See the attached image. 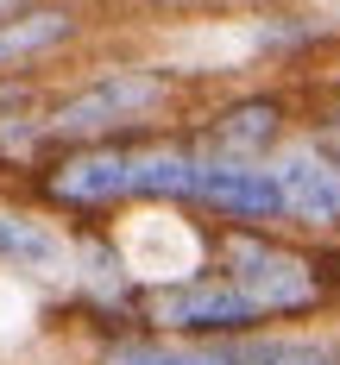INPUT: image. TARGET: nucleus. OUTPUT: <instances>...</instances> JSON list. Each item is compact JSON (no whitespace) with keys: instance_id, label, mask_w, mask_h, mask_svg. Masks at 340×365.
I'll list each match as a JSON object with an SVG mask.
<instances>
[{"instance_id":"nucleus-1","label":"nucleus","mask_w":340,"mask_h":365,"mask_svg":"<svg viewBox=\"0 0 340 365\" xmlns=\"http://www.w3.org/2000/svg\"><path fill=\"white\" fill-rule=\"evenodd\" d=\"M202 95H208V76L183 70V63H158V57L101 63V70H82L70 82L44 88L38 133H44V151L95 145V139H139V133L183 126Z\"/></svg>"},{"instance_id":"nucleus-2","label":"nucleus","mask_w":340,"mask_h":365,"mask_svg":"<svg viewBox=\"0 0 340 365\" xmlns=\"http://www.w3.org/2000/svg\"><path fill=\"white\" fill-rule=\"evenodd\" d=\"M215 264L264 315V328L271 322H340V296L315 240H297L284 227H215Z\"/></svg>"},{"instance_id":"nucleus-3","label":"nucleus","mask_w":340,"mask_h":365,"mask_svg":"<svg viewBox=\"0 0 340 365\" xmlns=\"http://www.w3.org/2000/svg\"><path fill=\"white\" fill-rule=\"evenodd\" d=\"M309 120V101L290 76H264V82H227L215 95H202L195 113L183 120L189 145L202 158H233V164H271Z\"/></svg>"},{"instance_id":"nucleus-4","label":"nucleus","mask_w":340,"mask_h":365,"mask_svg":"<svg viewBox=\"0 0 340 365\" xmlns=\"http://www.w3.org/2000/svg\"><path fill=\"white\" fill-rule=\"evenodd\" d=\"M19 195L38 202L63 227H113L133 208V139H95V145H51L19 177Z\"/></svg>"},{"instance_id":"nucleus-5","label":"nucleus","mask_w":340,"mask_h":365,"mask_svg":"<svg viewBox=\"0 0 340 365\" xmlns=\"http://www.w3.org/2000/svg\"><path fill=\"white\" fill-rule=\"evenodd\" d=\"M139 328L151 334H177V340H239V334L264 328V315L239 296V284L221 264H195L177 277H151L133 296Z\"/></svg>"},{"instance_id":"nucleus-6","label":"nucleus","mask_w":340,"mask_h":365,"mask_svg":"<svg viewBox=\"0 0 340 365\" xmlns=\"http://www.w3.org/2000/svg\"><path fill=\"white\" fill-rule=\"evenodd\" d=\"M95 32L88 0H26L19 13L0 19V82H32L51 76L63 57H76Z\"/></svg>"},{"instance_id":"nucleus-7","label":"nucleus","mask_w":340,"mask_h":365,"mask_svg":"<svg viewBox=\"0 0 340 365\" xmlns=\"http://www.w3.org/2000/svg\"><path fill=\"white\" fill-rule=\"evenodd\" d=\"M70 264H76V227H63L26 195H0V277L63 296Z\"/></svg>"},{"instance_id":"nucleus-8","label":"nucleus","mask_w":340,"mask_h":365,"mask_svg":"<svg viewBox=\"0 0 340 365\" xmlns=\"http://www.w3.org/2000/svg\"><path fill=\"white\" fill-rule=\"evenodd\" d=\"M271 177H277V202H284V233L340 240V170L309 133H297L271 158Z\"/></svg>"},{"instance_id":"nucleus-9","label":"nucleus","mask_w":340,"mask_h":365,"mask_svg":"<svg viewBox=\"0 0 340 365\" xmlns=\"http://www.w3.org/2000/svg\"><path fill=\"white\" fill-rule=\"evenodd\" d=\"M239 38H246V63L271 76H309L340 51V19L315 13V6H259V13H246Z\"/></svg>"},{"instance_id":"nucleus-10","label":"nucleus","mask_w":340,"mask_h":365,"mask_svg":"<svg viewBox=\"0 0 340 365\" xmlns=\"http://www.w3.org/2000/svg\"><path fill=\"white\" fill-rule=\"evenodd\" d=\"M189 215L208 227H284L277 177L271 164H233V158H202L189 182Z\"/></svg>"},{"instance_id":"nucleus-11","label":"nucleus","mask_w":340,"mask_h":365,"mask_svg":"<svg viewBox=\"0 0 340 365\" xmlns=\"http://www.w3.org/2000/svg\"><path fill=\"white\" fill-rule=\"evenodd\" d=\"M195 164H202V151L189 145L183 126L139 133L133 139V208H189Z\"/></svg>"},{"instance_id":"nucleus-12","label":"nucleus","mask_w":340,"mask_h":365,"mask_svg":"<svg viewBox=\"0 0 340 365\" xmlns=\"http://www.w3.org/2000/svg\"><path fill=\"white\" fill-rule=\"evenodd\" d=\"M233 365H340V322H271L227 340Z\"/></svg>"},{"instance_id":"nucleus-13","label":"nucleus","mask_w":340,"mask_h":365,"mask_svg":"<svg viewBox=\"0 0 340 365\" xmlns=\"http://www.w3.org/2000/svg\"><path fill=\"white\" fill-rule=\"evenodd\" d=\"M302 133H309L315 145L328 151V158H334V170H340V108H334V113H328V108H309V120H302Z\"/></svg>"},{"instance_id":"nucleus-14","label":"nucleus","mask_w":340,"mask_h":365,"mask_svg":"<svg viewBox=\"0 0 340 365\" xmlns=\"http://www.w3.org/2000/svg\"><path fill=\"white\" fill-rule=\"evenodd\" d=\"M133 13H195V6H208V0H126Z\"/></svg>"},{"instance_id":"nucleus-15","label":"nucleus","mask_w":340,"mask_h":365,"mask_svg":"<svg viewBox=\"0 0 340 365\" xmlns=\"http://www.w3.org/2000/svg\"><path fill=\"white\" fill-rule=\"evenodd\" d=\"M19 6H26V0H0V19H6V13H19Z\"/></svg>"}]
</instances>
